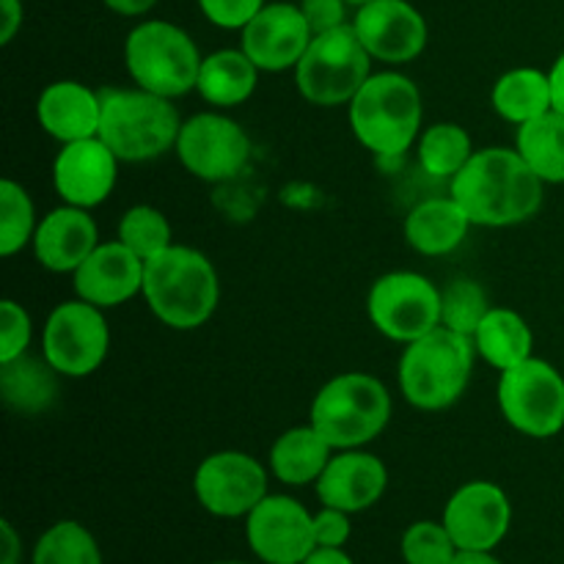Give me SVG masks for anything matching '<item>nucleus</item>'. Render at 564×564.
Listing matches in <instances>:
<instances>
[{
	"label": "nucleus",
	"mask_w": 564,
	"mask_h": 564,
	"mask_svg": "<svg viewBox=\"0 0 564 564\" xmlns=\"http://www.w3.org/2000/svg\"><path fill=\"white\" fill-rule=\"evenodd\" d=\"M39 127L58 143L86 141L99 135L102 119V91L86 83L55 80L36 99Z\"/></svg>",
	"instance_id": "obj_22"
},
{
	"label": "nucleus",
	"mask_w": 564,
	"mask_h": 564,
	"mask_svg": "<svg viewBox=\"0 0 564 564\" xmlns=\"http://www.w3.org/2000/svg\"><path fill=\"white\" fill-rule=\"evenodd\" d=\"M116 240L124 242L130 251H135L147 262V259L158 257L165 248L174 246V231H171L169 218L158 207L135 204V207H130L121 215Z\"/></svg>",
	"instance_id": "obj_33"
},
{
	"label": "nucleus",
	"mask_w": 564,
	"mask_h": 564,
	"mask_svg": "<svg viewBox=\"0 0 564 564\" xmlns=\"http://www.w3.org/2000/svg\"><path fill=\"white\" fill-rule=\"evenodd\" d=\"M551 77V102H554L556 113H564V50L560 53V58L554 61L549 72Z\"/></svg>",
	"instance_id": "obj_42"
},
{
	"label": "nucleus",
	"mask_w": 564,
	"mask_h": 564,
	"mask_svg": "<svg viewBox=\"0 0 564 564\" xmlns=\"http://www.w3.org/2000/svg\"><path fill=\"white\" fill-rule=\"evenodd\" d=\"M372 77V55L358 39L352 22L312 36L295 66V86L306 102L317 108L350 105Z\"/></svg>",
	"instance_id": "obj_8"
},
{
	"label": "nucleus",
	"mask_w": 564,
	"mask_h": 564,
	"mask_svg": "<svg viewBox=\"0 0 564 564\" xmlns=\"http://www.w3.org/2000/svg\"><path fill=\"white\" fill-rule=\"evenodd\" d=\"M496 400L505 422L527 438L545 441L564 430V378L543 358L532 356L505 369Z\"/></svg>",
	"instance_id": "obj_9"
},
{
	"label": "nucleus",
	"mask_w": 564,
	"mask_h": 564,
	"mask_svg": "<svg viewBox=\"0 0 564 564\" xmlns=\"http://www.w3.org/2000/svg\"><path fill=\"white\" fill-rule=\"evenodd\" d=\"M510 523V499L488 479L466 482L446 501L444 527L460 551H494L507 538Z\"/></svg>",
	"instance_id": "obj_16"
},
{
	"label": "nucleus",
	"mask_w": 564,
	"mask_h": 564,
	"mask_svg": "<svg viewBox=\"0 0 564 564\" xmlns=\"http://www.w3.org/2000/svg\"><path fill=\"white\" fill-rule=\"evenodd\" d=\"M471 339L474 347H477V356L485 358L499 372L518 367V364L534 356L532 328L512 308L490 306V312L485 314V319L479 323L477 334Z\"/></svg>",
	"instance_id": "obj_26"
},
{
	"label": "nucleus",
	"mask_w": 564,
	"mask_h": 564,
	"mask_svg": "<svg viewBox=\"0 0 564 564\" xmlns=\"http://www.w3.org/2000/svg\"><path fill=\"white\" fill-rule=\"evenodd\" d=\"M0 534H3V562L0 564H20L22 543L20 538H17L14 527H11L9 521H3L0 523Z\"/></svg>",
	"instance_id": "obj_43"
},
{
	"label": "nucleus",
	"mask_w": 564,
	"mask_h": 564,
	"mask_svg": "<svg viewBox=\"0 0 564 564\" xmlns=\"http://www.w3.org/2000/svg\"><path fill=\"white\" fill-rule=\"evenodd\" d=\"M490 102L501 119L516 127L540 119L543 113L554 110L549 72H540L534 66H518V69L505 72L494 83Z\"/></svg>",
	"instance_id": "obj_27"
},
{
	"label": "nucleus",
	"mask_w": 564,
	"mask_h": 564,
	"mask_svg": "<svg viewBox=\"0 0 564 564\" xmlns=\"http://www.w3.org/2000/svg\"><path fill=\"white\" fill-rule=\"evenodd\" d=\"M474 358V339L438 325L402 350L397 369L402 397L419 411H446L466 394Z\"/></svg>",
	"instance_id": "obj_4"
},
{
	"label": "nucleus",
	"mask_w": 564,
	"mask_h": 564,
	"mask_svg": "<svg viewBox=\"0 0 564 564\" xmlns=\"http://www.w3.org/2000/svg\"><path fill=\"white\" fill-rule=\"evenodd\" d=\"M312 28L295 3H268L242 28V53L259 72L295 69L312 44Z\"/></svg>",
	"instance_id": "obj_18"
},
{
	"label": "nucleus",
	"mask_w": 564,
	"mask_h": 564,
	"mask_svg": "<svg viewBox=\"0 0 564 564\" xmlns=\"http://www.w3.org/2000/svg\"><path fill=\"white\" fill-rule=\"evenodd\" d=\"M33 564H102L94 534L77 521H61L39 538Z\"/></svg>",
	"instance_id": "obj_32"
},
{
	"label": "nucleus",
	"mask_w": 564,
	"mask_h": 564,
	"mask_svg": "<svg viewBox=\"0 0 564 564\" xmlns=\"http://www.w3.org/2000/svg\"><path fill=\"white\" fill-rule=\"evenodd\" d=\"M350 512L334 510V507H323L314 516V538H317V549H345L350 540Z\"/></svg>",
	"instance_id": "obj_38"
},
{
	"label": "nucleus",
	"mask_w": 564,
	"mask_h": 564,
	"mask_svg": "<svg viewBox=\"0 0 564 564\" xmlns=\"http://www.w3.org/2000/svg\"><path fill=\"white\" fill-rule=\"evenodd\" d=\"M297 6H301L314 36L347 25V9H350L347 0H301Z\"/></svg>",
	"instance_id": "obj_39"
},
{
	"label": "nucleus",
	"mask_w": 564,
	"mask_h": 564,
	"mask_svg": "<svg viewBox=\"0 0 564 564\" xmlns=\"http://www.w3.org/2000/svg\"><path fill=\"white\" fill-rule=\"evenodd\" d=\"M259 66L240 50H215L204 55L196 91L213 108H237L257 91Z\"/></svg>",
	"instance_id": "obj_24"
},
{
	"label": "nucleus",
	"mask_w": 564,
	"mask_h": 564,
	"mask_svg": "<svg viewBox=\"0 0 564 564\" xmlns=\"http://www.w3.org/2000/svg\"><path fill=\"white\" fill-rule=\"evenodd\" d=\"M303 564H352V560L341 549H314Z\"/></svg>",
	"instance_id": "obj_44"
},
{
	"label": "nucleus",
	"mask_w": 564,
	"mask_h": 564,
	"mask_svg": "<svg viewBox=\"0 0 564 564\" xmlns=\"http://www.w3.org/2000/svg\"><path fill=\"white\" fill-rule=\"evenodd\" d=\"M490 312L488 295L471 279H455L441 290V325L471 339Z\"/></svg>",
	"instance_id": "obj_34"
},
{
	"label": "nucleus",
	"mask_w": 564,
	"mask_h": 564,
	"mask_svg": "<svg viewBox=\"0 0 564 564\" xmlns=\"http://www.w3.org/2000/svg\"><path fill=\"white\" fill-rule=\"evenodd\" d=\"M105 308L80 301H64L44 323V361L61 378H88L102 367L110 350V328Z\"/></svg>",
	"instance_id": "obj_11"
},
{
	"label": "nucleus",
	"mask_w": 564,
	"mask_h": 564,
	"mask_svg": "<svg viewBox=\"0 0 564 564\" xmlns=\"http://www.w3.org/2000/svg\"><path fill=\"white\" fill-rule=\"evenodd\" d=\"M330 457H334V449L328 441L312 424H301L275 438L273 449H270V471L279 482L301 488V485H312L323 477Z\"/></svg>",
	"instance_id": "obj_25"
},
{
	"label": "nucleus",
	"mask_w": 564,
	"mask_h": 564,
	"mask_svg": "<svg viewBox=\"0 0 564 564\" xmlns=\"http://www.w3.org/2000/svg\"><path fill=\"white\" fill-rule=\"evenodd\" d=\"M143 297L165 328L196 330L213 319L220 303L218 270L202 251L174 242L147 259Z\"/></svg>",
	"instance_id": "obj_2"
},
{
	"label": "nucleus",
	"mask_w": 564,
	"mask_h": 564,
	"mask_svg": "<svg viewBox=\"0 0 564 564\" xmlns=\"http://www.w3.org/2000/svg\"><path fill=\"white\" fill-rule=\"evenodd\" d=\"M220 564H242V562H220Z\"/></svg>",
	"instance_id": "obj_47"
},
{
	"label": "nucleus",
	"mask_w": 564,
	"mask_h": 564,
	"mask_svg": "<svg viewBox=\"0 0 564 564\" xmlns=\"http://www.w3.org/2000/svg\"><path fill=\"white\" fill-rule=\"evenodd\" d=\"M22 0H0V44H11L22 28Z\"/></svg>",
	"instance_id": "obj_40"
},
{
	"label": "nucleus",
	"mask_w": 564,
	"mask_h": 564,
	"mask_svg": "<svg viewBox=\"0 0 564 564\" xmlns=\"http://www.w3.org/2000/svg\"><path fill=\"white\" fill-rule=\"evenodd\" d=\"M474 158V143L466 127L455 121H441L419 135V165L433 180H455L468 160Z\"/></svg>",
	"instance_id": "obj_30"
},
{
	"label": "nucleus",
	"mask_w": 564,
	"mask_h": 564,
	"mask_svg": "<svg viewBox=\"0 0 564 564\" xmlns=\"http://www.w3.org/2000/svg\"><path fill=\"white\" fill-rule=\"evenodd\" d=\"M176 158L196 180L229 182L251 160V138L235 119L207 110L182 121Z\"/></svg>",
	"instance_id": "obj_12"
},
{
	"label": "nucleus",
	"mask_w": 564,
	"mask_h": 564,
	"mask_svg": "<svg viewBox=\"0 0 564 564\" xmlns=\"http://www.w3.org/2000/svg\"><path fill=\"white\" fill-rule=\"evenodd\" d=\"M516 149L545 185H564V113L549 110L518 127Z\"/></svg>",
	"instance_id": "obj_29"
},
{
	"label": "nucleus",
	"mask_w": 564,
	"mask_h": 564,
	"mask_svg": "<svg viewBox=\"0 0 564 564\" xmlns=\"http://www.w3.org/2000/svg\"><path fill=\"white\" fill-rule=\"evenodd\" d=\"M182 119L174 99L143 88H105L99 138L121 163H147L176 149Z\"/></svg>",
	"instance_id": "obj_5"
},
{
	"label": "nucleus",
	"mask_w": 564,
	"mask_h": 564,
	"mask_svg": "<svg viewBox=\"0 0 564 564\" xmlns=\"http://www.w3.org/2000/svg\"><path fill=\"white\" fill-rule=\"evenodd\" d=\"M36 207L33 198L20 182H0V253L6 259L17 257L25 246H31L36 235Z\"/></svg>",
	"instance_id": "obj_31"
},
{
	"label": "nucleus",
	"mask_w": 564,
	"mask_h": 564,
	"mask_svg": "<svg viewBox=\"0 0 564 564\" xmlns=\"http://www.w3.org/2000/svg\"><path fill=\"white\" fill-rule=\"evenodd\" d=\"M264 6V0H198L202 14L224 31H242Z\"/></svg>",
	"instance_id": "obj_37"
},
{
	"label": "nucleus",
	"mask_w": 564,
	"mask_h": 564,
	"mask_svg": "<svg viewBox=\"0 0 564 564\" xmlns=\"http://www.w3.org/2000/svg\"><path fill=\"white\" fill-rule=\"evenodd\" d=\"M31 314L17 301L6 297L0 303V364L17 361V358L25 356L28 345H31Z\"/></svg>",
	"instance_id": "obj_36"
},
{
	"label": "nucleus",
	"mask_w": 564,
	"mask_h": 564,
	"mask_svg": "<svg viewBox=\"0 0 564 564\" xmlns=\"http://www.w3.org/2000/svg\"><path fill=\"white\" fill-rule=\"evenodd\" d=\"M452 564H501L496 556H490V551H457V556Z\"/></svg>",
	"instance_id": "obj_45"
},
{
	"label": "nucleus",
	"mask_w": 564,
	"mask_h": 564,
	"mask_svg": "<svg viewBox=\"0 0 564 564\" xmlns=\"http://www.w3.org/2000/svg\"><path fill=\"white\" fill-rule=\"evenodd\" d=\"M471 218L452 196L424 198L408 213L405 240L422 257H446L466 242Z\"/></svg>",
	"instance_id": "obj_23"
},
{
	"label": "nucleus",
	"mask_w": 564,
	"mask_h": 564,
	"mask_svg": "<svg viewBox=\"0 0 564 564\" xmlns=\"http://www.w3.org/2000/svg\"><path fill=\"white\" fill-rule=\"evenodd\" d=\"M91 209L61 204L44 215L33 235V257L50 273H75L99 246L97 220Z\"/></svg>",
	"instance_id": "obj_21"
},
{
	"label": "nucleus",
	"mask_w": 564,
	"mask_h": 564,
	"mask_svg": "<svg viewBox=\"0 0 564 564\" xmlns=\"http://www.w3.org/2000/svg\"><path fill=\"white\" fill-rule=\"evenodd\" d=\"M147 262L121 240L99 242L91 257L72 273V284L80 301L97 308H116L143 295Z\"/></svg>",
	"instance_id": "obj_19"
},
{
	"label": "nucleus",
	"mask_w": 564,
	"mask_h": 564,
	"mask_svg": "<svg viewBox=\"0 0 564 564\" xmlns=\"http://www.w3.org/2000/svg\"><path fill=\"white\" fill-rule=\"evenodd\" d=\"M375 330L391 341L411 345L441 325V290L422 273L394 270L380 275L367 295Z\"/></svg>",
	"instance_id": "obj_10"
},
{
	"label": "nucleus",
	"mask_w": 564,
	"mask_h": 564,
	"mask_svg": "<svg viewBox=\"0 0 564 564\" xmlns=\"http://www.w3.org/2000/svg\"><path fill=\"white\" fill-rule=\"evenodd\" d=\"M317 499L323 507H334L341 512H364L380 501L389 485V468L380 457L364 449L334 452L317 479Z\"/></svg>",
	"instance_id": "obj_20"
},
{
	"label": "nucleus",
	"mask_w": 564,
	"mask_h": 564,
	"mask_svg": "<svg viewBox=\"0 0 564 564\" xmlns=\"http://www.w3.org/2000/svg\"><path fill=\"white\" fill-rule=\"evenodd\" d=\"M545 182L518 149L490 147L474 152L466 169L449 182V196L466 209L474 226L505 229L532 220L543 207Z\"/></svg>",
	"instance_id": "obj_1"
},
{
	"label": "nucleus",
	"mask_w": 564,
	"mask_h": 564,
	"mask_svg": "<svg viewBox=\"0 0 564 564\" xmlns=\"http://www.w3.org/2000/svg\"><path fill=\"white\" fill-rule=\"evenodd\" d=\"M457 551L460 549L446 532L444 521H419L402 534V556L408 564H452Z\"/></svg>",
	"instance_id": "obj_35"
},
{
	"label": "nucleus",
	"mask_w": 564,
	"mask_h": 564,
	"mask_svg": "<svg viewBox=\"0 0 564 564\" xmlns=\"http://www.w3.org/2000/svg\"><path fill=\"white\" fill-rule=\"evenodd\" d=\"M422 91L402 72H372L350 102V127L364 149L380 160H397L419 141Z\"/></svg>",
	"instance_id": "obj_3"
},
{
	"label": "nucleus",
	"mask_w": 564,
	"mask_h": 564,
	"mask_svg": "<svg viewBox=\"0 0 564 564\" xmlns=\"http://www.w3.org/2000/svg\"><path fill=\"white\" fill-rule=\"evenodd\" d=\"M193 490L209 516L242 518L268 496V471L246 452H215L196 468Z\"/></svg>",
	"instance_id": "obj_13"
},
{
	"label": "nucleus",
	"mask_w": 564,
	"mask_h": 564,
	"mask_svg": "<svg viewBox=\"0 0 564 564\" xmlns=\"http://www.w3.org/2000/svg\"><path fill=\"white\" fill-rule=\"evenodd\" d=\"M58 378L61 375L47 361L42 364L22 356L17 361L0 364V394L11 411L33 416L53 405L58 394Z\"/></svg>",
	"instance_id": "obj_28"
},
{
	"label": "nucleus",
	"mask_w": 564,
	"mask_h": 564,
	"mask_svg": "<svg viewBox=\"0 0 564 564\" xmlns=\"http://www.w3.org/2000/svg\"><path fill=\"white\" fill-rule=\"evenodd\" d=\"M246 534L264 564H303L317 549L314 516L292 496H264L246 516Z\"/></svg>",
	"instance_id": "obj_14"
},
{
	"label": "nucleus",
	"mask_w": 564,
	"mask_h": 564,
	"mask_svg": "<svg viewBox=\"0 0 564 564\" xmlns=\"http://www.w3.org/2000/svg\"><path fill=\"white\" fill-rule=\"evenodd\" d=\"M352 28L372 61L389 66L416 61L430 39L427 20L408 0H372L367 6H358Z\"/></svg>",
	"instance_id": "obj_15"
},
{
	"label": "nucleus",
	"mask_w": 564,
	"mask_h": 564,
	"mask_svg": "<svg viewBox=\"0 0 564 564\" xmlns=\"http://www.w3.org/2000/svg\"><path fill=\"white\" fill-rule=\"evenodd\" d=\"M391 422V394L375 375L341 372L317 391L308 424L334 452L372 444Z\"/></svg>",
	"instance_id": "obj_6"
},
{
	"label": "nucleus",
	"mask_w": 564,
	"mask_h": 564,
	"mask_svg": "<svg viewBox=\"0 0 564 564\" xmlns=\"http://www.w3.org/2000/svg\"><path fill=\"white\" fill-rule=\"evenodd\" d=\"M347 3L356 6V9H358V6H367V3H372V0H347Z\"/></svg>",
	"instance_id": "obj_46"
},
{
	"label": "nucleus",
	"mask_w": 564,
	"mask_h": 564,
	"mask_svg": "<svg viewBox=\"0 0 564 564\" xmlns=\"http://www.w3.org/2000/svg\"><path fill=\"white\" fill-rule=\"evenodd\" d=\"M102 3L108 6L113 14L143 17L154 9V3H158V0H102Z\"/></svg>",
	"instance_id": "obj_41"
},
{
	"label": "nucleus",
	"mask_w": 564,
	"mask_h": 564,
	"mask_svg": "<svg viewBox=\"0 0 564 564\" xmlns=\"http://www.w3.org/2000/svg\"><path fill=\"white\" fill-rule=\"evenodd\" d=\"M204 55L185 28L169 20H143L127 33L124 66L138 88L165 99L196 91Z\"/></svg>",
	"instance_id": "obj_7"
},
{
	"label": "nucleus",
	"mask_w": 564,
	"mask_h": 564,
	"mask_svg": "<svg viewBox=\"0 0 564 564\" xmlns=\"http://www.w3.org/2000/svg\"><path fill=\"white\" fill-rule=\"evenodd\" d=\"M121 160L102 138L61 143L53 163V187L69 207L94 209L113 193Z\"/></svg>",
	"instance_id": "obj_17"
}]
</instances>
